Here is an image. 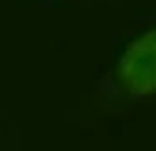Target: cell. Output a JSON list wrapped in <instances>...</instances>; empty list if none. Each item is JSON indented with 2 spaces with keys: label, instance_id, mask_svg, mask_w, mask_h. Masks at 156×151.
Returning <instances> with one entry per match:
<instances>
[{
  "label": "cell",
  "instance_id": "cell-1",
  "mask_svg": "<svg viewBox=\"0 0 156 151\" xmlns=\"http://www.w3.org/2000/svg\"><path fill=\"white\" fill-rule=\"evenodd\" d=\"M118 80L136 98L156 93V29L138 36L118 60Z\"/></svg>",
  "mask_w": 156,
  "mask_h": 151
}]
</instances>
